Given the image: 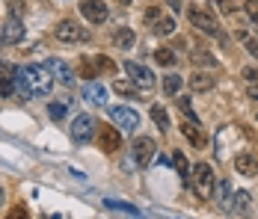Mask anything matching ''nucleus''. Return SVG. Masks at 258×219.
I'll return each mask as SVG.
<instances>
[{
	"label": "nucleus",
	"instance_id": "1",
	"mask_svg": "<svg viewBox=\"0 0 258 219\" xmlns=\"http://www.w3.org/2000/svg\"><path fill=\"white\" fill-rule=\"evenodd\" d=\"M187 21L196 27V30H202L205 36H217V39L226 42V36H223V30L217 24V18L211 15V9L202 6V3H187Z\"/></svg>",
	"mask_w": 258,
	"mask_h": 219
},
{
	"label": "nucleus",
	"instance_id": "2",
	"mask_svg": "<svg viewBox=\"0 0 258 219\" xmlns=\"http://www.w3.org/2000/svg\"><path fill=\"white\" fill-rule=\"evenodd\" d=\"M21 71H24L27 83H30V89H33V95H48V92L53 89V77H51V71H48L45 65L30 62V65H24Z\"/></svg>",
	"mask_w": 258,
	"mask_h": 219
},
{
	"label": "nucleus",
	"instance_id": "3",
	"mask_svg": "<svg viewBox=\"0 0 258 219\" xmlns=\"http://www.w3.org/2000/svg\"><path fill=\"white\" fill-rule=\"evenodd\" d=\"M110 122L125 133H137L140 130V113L131 107H110Z\"/></svg>",
	"mask_w": 258,
	"mask_h": 219
},
{
	"label": "nucleus",
	"instance_id": "4",
	"mask_svg": "<svg viewBox=\"0 0 258 219\" xmlns=\"http://www.w3.org/2000/svg\"><path fill=\"white\" fill-rule=\"evenodd\" d=\"M53 36L59 39V42H66V45H80V42H86L89 39V30H83L78 21H59L56 30H53Z\"/></svg>",
	"mask_w": 258,
	"mask_h": 219
},
{
	"label": "nucleus",
	"instance_id": "5",
	"mask_svg": "<svg viewBox=\"0 0 258 219\" xmlns=\"http://www.w3.org/2000/svg\"><path fill=\"white\" fill-rule=\"evenodd\" d=\"M190 178H193V190H196V195L199 198H208L211 193V187H214V172H211V166L208 163H196L193 166V172H190Z\"/></svg>",
	"mask_w": 258,
	"mask_h": 219
},
{
	"label": "nucleus",
	"instance_id": "6",
	"mask_svg": "<svg viewBox=\"0 0 258 219\" xmlns=\"http://www.w3.org/2000/svg\"><path fill=\"white\" fill-rule=\"evenodd\" d=\"M95 139H98V148H101L104 154H113V151L122 148V130H116L113 124H98Z\"/></svg>",
	"mask_w": 258,
	"mask_h": 219
},
{
	"label": "nucleus",
	"instance_id": "7",
	"mask_svg": "<svg viewBox=\"0 0 258 219\" xmlns=\"http://www.w3.org/2000/svg\"><path fill=\"white\" fill-rule=\"evenodd\" d=\"M72 139L75 142H89L92 139V133L98 130V122L89 116V113H80V116H75V122H72Z\"/></svg>",
	"mask_w": 258,
	"mask_h": 219
},
{
	"label": "nucleus",
	"instance_id": "8",
	"mask_svg": "<svg viewBox=\"0 0 258 219\" xmlns=\"http://www.w3.org/2000/svg\"><path fill=\"white\" fill-rule=\"evenodd\" d=\"M125 71L131 74V80H134V86L137 89H152L155 86V74H152V68H146V65H140V62H125Z\"/></svg>",
	"mask_w": 258,
	"mask_h": 219
},
{
	"label": "nucleus",
	"instance_id": "9",
	"mask_svg": "<svg viewBox=\"0 0 258 219\" xmlns=\"http://www.w3.org/2000/svg\"><path fill=\"white\" fill-rule=\"evenodd\" d=\"M155 151H157V145H155V139H152V136H140V139L134 142V160L140 163V169H146V166L152 163Z\"/></svg>",
	"mask_w": 258,
	"mask_h": 219
},
{
	"label": "nucleus",
	"instance_id": "10",
	"mask_svg": "<svg viewBox=\"0 0 258 219\" xmlns=\"http://www.w3.org/2000/svg\"><path fill=\"white\" fill-rule=\"evenodd\" d=\"M0 36H3V45H18V42L24 39V21H21L18 15L6 18V21H3V30H0Z\"/></svg>",
	"mask_w": 258,
	"mask_h": 219
},
{
	"label": "nucleus",
	"instance_id": "11",
	"mask_svg": "<svg viewBox=\"0 0 258 219\" xmlns=\"http://www.w3.org/2000/svg\"><path fill=\"white\" fill-rule=\"evenodd\" d=\"M45 68L51 71L53 80H59V83H66V86L75 83V71L69 68V62H62V59H56V56H48V59H45Z\"/></svg>",
	"mask_w": 258,
	"mask_h": 219
},
{
	"label": "nucleus",
	"instance_id": "12",
	"mask_svg": "<svg viewBox=\"0 0 258 219\" xmlns=\"http://www.w3.org/2000/svg\"><path fill=\"white\" fill-rule=\"evenodd\" d=\"M80 12H83V18H86L89 24H104L107 15H110L101 0H83V3H80Z\"/></svg>",
	"mask_w": 258,
	"mask_h": 219
},
{
	"label": "nucleus",
	"instance_id": "13",
	"mask_svg": "<svg viewBox=\"0 0 258 219\" xmlns=\"http://www.w3.org/2000/svg\"><path fill=\"white\" fill-rule=\"evenodd\" d=\"M80 95H83V101H89V104H95V107H104V104H107V89H104L101 83H95V80H89Z\"/></svg>",
	"mask_w": 258,
	"mask_h": 219
},
{
	"label": "nucleus",
	"instance_id": "14",
	"mask_svg": "<svg viewBox=\"0 0 258 219\" xmlns=\"http://www.w3.org/2000/svg\"><path fill=\"white\" fill-rule=\"evenodd\" d=\"M104 207H107V210H119V213H125L128 219H146L143 213H140V207H134V204H128V201H116V198H104Z\"/></svg>",
	"mask_w": 258,
	"mask_h": 219
},
{
	"label": "nucleus",
	"instance_id": "15",
	"mask_svg": "<svg viewBox=\"0 0 258 219\" xmlns=\"http://www.w3.org/2000/svg\"><path fill=\"white\" fill-rule=\"evenodd\" d=\"M234 169L240 172V175H246V178H249V175H258V160L249 151H243V154L234 157Z\"/></svg>",
	"mask_w": 258,
	"mask_h": 219
},
{
	"label": "nucleus",
	"instance_id": "16",
	"mask_svg": "<svg viewBox=\"0 0 258 219\" xmlns=\"http://www.w3.org/2000/svg\"><path fill=\"white\" fill-rule=\"evenodd\" d=\"M214 83H217V80H214L208 71H196L193 77H190V89H193V92H211Z\"/></svg>",
	"mask_w": 258,
	"mask_h": 219
},
{
	"label": "nucleus",
	"instance_id": "17",
	"mask_svg": "<svg viewBox=\"0 0 258 219\" xmlns=\"http://www.w3.org/2000/svg\"><path fill=\"white\" fill-rule=\"evenodd\" d=\"M181 133H184V136H187L196 148H205L208 145V136L199 130V124H187V122H184V124H181Z\"/></svg>",
	"mask_w": 258,
	"mask_h": 219
},
{
	"label": "nucleus",
	"instance_id": "18",
	"mask_svg": "<svg viewBox=\"0 0 258 219\" xmlns=\"http://www.w3.org/2000/svg\"><path fill=\"white\" fill-rule=\"evenodd\" d=\"M214 198H217V204H220L223 210H232V201H234L232 184H229V181H220V184H217V195H214Z\"/></svg>",
	"mask_w": 258,
	"mask_h": 219
},
{
	"label": "nucleus",
	"instance_id": "19",
	"mask_svg": "<svg viewBox=\"0 0 258 219\" xmlns=\"http://www.w3.org/2000/svg\"><path fill=\"white\" fill-rule=\"evenodd\" d=\"M12 83H15V95L21 98V101H30V98H33V89H30V83H27V77H24L21 68H18V74L12 77Z\"/></svg>",
	"mask_w": 258,
	"mask_h": 219
},
{
	"label": "nucleus",
	"instance_id": "20",
	"mask_svg": "<svg viewBox=\"0 0 258 219\" xmlns=\"http://www.w3.org/2000/svg\"><path fill=\"white\" fill-rule=\"evenodd\" d=\"M134 39H137V36H134V30H131V27H119V30L113 33L116 48H122V50H128L131 45H134Z\"/></svg>",
	"mask_w": 258,
	"mask_h": 219
},
{
	"label": "nucleus",
	"instance_id": "21",
	"mask_svg": "<svg viewBox=\"0 0 258 219\" xmlns=\"http://www.w3.org/2000/svg\"><path fill=\"white\" fill-rule=\"evenodd\" d=\"M249 204H252V198H249L246 190H237V193H234L232 210H237V213H249Z\"/></svg>",
	"mask_w": 258,
	"mask_h": 219
},
{
	"label": "nucleus",
	"instance_id": "22",
	"mask_svg": "<svg viewBox=\"0 0 258 219\" xmlns=\"http://www.w3.org/2000/svg\"><path fill=\"white\" fill-rule=\"evenodd\" d=\"M234 36H237V39L243 42V48H246V53H249V56H255V59H258V39H252V36L246 33V30H234Z\"/></svg>",
	"mask_w": 258,
	"mask_h": 219
},
{
	"label": "nucleus",
	"instance_id": "23",
	"mask_svg": "<svg viewBox=\"0 0 258 219\" xmlns=\"http://www.w3.org/2000/svg\"><path fill=\"white\" fill-rule=\"evenodd\" d=\"M172 166H175V172H178L181 181H187V178H190V166H187L184 151H175V154H172Z\"/></svg>",
	"mask_w": 258,
	"mask_h": 219
},
{
	"label": "nucleus",
	"instance_id": "24",
	"mask_svg": "<svg viewBox=\"0 0 258 219\" xmlns=\"http://www.w3.org/2000/svg\"><path fill=\"white\" fill-rule=\"evenodd\" d=\"M181 86H184V77H178V74L163 77V92H166V95H178Z\"/></svg>",
	"mask_w": 258,
	"mask_h": 219
},
{
	"label": "nucleus",
	"instance_id": "25",
	"mask_svg": "<svg viewBox=\"0 0 258 219\" xmlns=\"http://www.w3.org/2000/svg\"><path fill=\"white\" fill-rule=\"evenodd\" d=\"M152 33H157V36H172V33H175V18H169V15L160 18V21L152 27Z\"/></svg>",
	"mask_w": 258,
	"mask_h": 219
},
{
	"label": "nucleus",
	"instance_id": "26",
	"mask_svg": "<svg viewBox=\"0 0 258 219\" xmlns=\"http://www.w3.org/2000/svg\"><path fill=\"white\" fill-rule=\"evenodd\" d=\"M69 104H72V101H51V104H48V113H51L53 122L66 119V110H69Z\"/></svg>",
	"mask_w": 258,
	"mask_h": 219
},
{
	"label": "nucleus",
	"instance_id": "27",
	"mask_svg": "<svg viewBox=\"0 0 258 219\" xmlns=\"http://www.w3.org/2000/svg\"><path fill=\"white\" fill-rule=\"evenodd\" d=\"M152 119H155V124L160 127V130H169V116H166V110H163L160 104L152 107Z\"/></svg>",
	"mask_w": 258,
	"mask_h": 219
},
{
	"label": "nucleus",
	"instance_id": "28",
	"mask_svg": "<svg viewBox=\"0 0 258 219\" xmlns=\"http://www.w3.org/2000/svg\"><path fill=\"white\" fill-rule=\"evenodd\" d=\"M113 89H116V95H125V98H137V95H140V89H137V86H131L128 80H116V83H113Z\"/></svg>",
	"mask_w": 258,
	"mask_h": 219
},
{
	"label": "nucleus",
	"instance_id": "29",
	"mask_svg": "<svg viewBox=\"0 0 258 219\" xmlns=\"http://www.w3.org/2000/svg\"><path fill=\"white\" fill-rule=\"evenodd\" d=\"M155 59L160 62V65H175V59H178V56H175L169 48H157L155 50Z\"/></svg>",
	"mask_w": 258,
	"mask_h": 219
},
{
	"label": "nucleus",
	"instance_id": "30",
	"mask_svg": "<svg viewBox=\"0 0 258 219\" xmlns=\"http://www.w3.org/2000/svg\"><path fill=\"white\" fill-rule=\"evenodd\" d=\"M190 59H193L196 65H208V68H217V59H214L211 53H205V50H196V53H193Z\"/></svg>",
	"mask_w": 258,
	"mask_h": 219
},
{
	"label": "nucleus",
	"instance_id": "31",
	"mask_svg": "<svg viewBox=\"0 0 258 219\" xmlns=\"http://www.w3.org/2000/svg\"><path fill=\"white\" fill-rule=\"evenodd\" d=\"M0 95L3 98L15 95V83H12V77H0Z\"/></svg>",
	"mask_w": 258,
	"mask_h": 219
},
{
	"label": "nucleus",
	"instance_id": "32",
	"mask_svg": "<svg viewBox=\"0 0 258 219\" xmlns=\"http://www.w3.org/2000/svg\"><path fill=\"white\" fill-rule=\"evenodd\" d=\"M243 12H246V18L258 24V0H249V3H243Z\"/></svg>",
	"mask_w": 258,
	"mask_h": 219
},
{
	"label": "nucleus",
	"instance_id": "33",
	"mask_svg": "<svg viewBox=\"0 0 258 219\" xmlns=\"http://www.w3.org/2000/svg\"><path fill=\"white\" fill-rule=\"evenodd\" d=\"M160 18H163V9H160V6H152V9L146 12V24H152V27H155Z\"/></svg>",
	"mask_w": 258,
	"mask_h": 219
},
{
	"label": "nucleus",
	"instance_id": "34",
	"mask_svg": "<svg viewBox=\"0 0 258 219\" xmlns=\"http://www.w3.org/2000/svg\"><path fill=\"white\" fill-rule=\"evenodd\" d=\"M240 74H243V80H246V83H258V68H252V65H246Z\"/></svg>",
	"mask_w": 258,
	"mask_h": 219
},
{
	"label": "nucleus",
	"instance_id": "35",
	"mask_svg": "<svg viewBox=\"0 0 258 219\" xmlns=\"http://www.w3.org/2000/svg\"><path fill=\"white\" fill-rule=\"evenodd\" d=\"M6 219H27V207H24V204H15V207L9 210V216H6Z\"/></svg>",
	"mask_w": 258,
	"mask_h": 219
},
{
	"label": "nucleus",
	"instance_id": "36",
	"mask_svg": "<svg viewBox=\"0 0 258 219\" xmlns=\"http://www.w3.org/2000/svg\"><path fill=\"white\" fill-rule=\"evenodd\" d=\"M98 68H101V71H116V62L107 59V56H98Z\"/></svg>",
	"mask_w": 258,
	"mask_h": 219
},
{
	"label": "nucleus",
	"instance_id": "37",
	"mask_svg": "<svg viewBox=\"0 0 258 219\" xmlns=\"http://www.w3.org/2000/svg\"><path fill=\"white\" fill-rule=\"evenodd\" d=\"M80 74H83V77H95V68H92L89 59H80Z\"/></svg>",
	"mask_w": 258,
	"mask_h": 219
},
{
	"label": "nucleus",
	"instance_id": "38",
	"mask_svg": "<svg viewBox=\"0 0 258 219\" xmlns=\"http://www.w3.org/2000/svg\"><path fill=\"white\" fill-rule=\"evenodd\" d=\"M217 6H220V12H223V15H232V12H234L232 0H217Z\"/></svg>",
	"mask_w": 258,
	"mask_h": 219
},
{
	"label": "nucleus",
	"instance_id": "39",
	"mask_svg": "<svg viewBox=\"0 0 258 219\" xmlns=\"http://www.w3.org/2000/svg\"><path fill=\"white\" fill-rule=\"evenodd\" d=\"M246 95L258 101V83H246Z\"/></svg>",
	"mask_w": 258,
	"mask_h": 219
},
{
	"label": "nucleus",
	"instance_id": "40",
	"mask_svg": "<svg viewBox=\"0 0 258 219\" xmlns=\"http://www.w3.org/2000/svg\"><path fill=\"white\" fill-rule=\"evenodd\" d=\"M166 3H169V9H172V12H181V9H184V6H181V0H166Z\"/></svg>",
	"mask_w": 258,
	"mask_h": 219
},
{
	"label": "nucleus",
	"instance_id": "41",
	"mask_svg": "<svg viewBox=\"0 0 258 219\" xmlns=\"http://www.w3.org/2000/svg\"><path fill=\"white\" fill-rule=\"evenodd\" d=\"M3 201H6V193H3V187H0V207H3Z\"/></svg>",
	"mask_w": 258,
	"mask_h": 219
},
{
	"label": "nucleus",
	"instance_id": "42",
	"mask_svg": "<svg viewBox=\"0 0 258 219\" xmlns=\"http://www.w3.org/2000/svg\"><path fill=\"white\" fill-rule=\"evenodd\" d=\"M48 219H59V216H48Z\"/></svg>",
	"mask_w": 258,
	"mask_h": 219
},
{
	"label": "nucleus",
	"instance_id": "43",
	"mask_svg": "<svg viewBox=\"0 0 258 219\" xmlns=\"http://www.w3.org/2000/svg\"><path fill=\"white\" fill-rule=\"evenodd\" d=\"M0 45H3V36H0Z\"/></svg>",
	"mask_w": 258,
	"mask_h": 219
},
{
	"label": "nucleus",
	"instance_id": "44",
	"mask_svg": "<svg viewBox=\"0 0 258 219\" xmlns=\"http://www.w3.org/2000/svg\"><path fill=\"white\" fill-rule=\"evenodd\" d=\"M122 3H131V0H122Z\"/></svg>",
	"mask_w": 258,
	"mask_h": 219
}]
</instances>
